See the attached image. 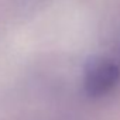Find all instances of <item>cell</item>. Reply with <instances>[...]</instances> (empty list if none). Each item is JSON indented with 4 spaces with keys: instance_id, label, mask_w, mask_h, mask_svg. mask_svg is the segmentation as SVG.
Listing matches in <instances>:
<instances>
[{
    "instance_id": "1",
    "label": "cell",
    "mask_w": 120,
    "mask_h": 120,
    "mask_svg": "<svg viewBox=\"0 0 120 120\" xmlns=\"http://www.w3.org/2000/svg\"><path fill=\"white\" fill-rule=\"evenodd\" d=\"M120 83V59L112 55L90 58L83 71V89L93 99L110 95Z\"/></svg>"
}]
</instances>
